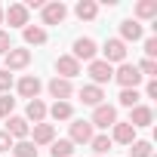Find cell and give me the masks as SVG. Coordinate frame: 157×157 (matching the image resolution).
Masks as SVG:
<instances>
[{
  "instance_id": "1",
  "label": "cell",
  "mask_w": 157,
  "mask_h": 157,
  "mask_svg": "<svg viewBox=\"0 0 157 157\" xmlns=\"http://www.w3.org/2000/svg\"><path fill=\"white\" fill-rule=\"evenodd\" d=\"M102 62H108L111 68L114 65H123L126 62V43L120 37H108L105 46H102Z\"/></svg>"
},
{
  "instance_id": "2",
  "label": "cell",
  "mask_w": 157,
  "mask_h": 157,
  "mask_svg": "<svg viewBox=\"0 0 157 157\" xmlns=\"http://www.w3.org/2000/svg\"><path fill=\"white\" fill-rule=\"evenodd\" d=\"M114 80L120 83V90H139L142 74H139V68H136V65L123 62V65H117V71H114Z\"/></svg>"
},
{
  "instance_id": "29",
  "label": "cell",
  "mask_w": 157,
  "mask_h": 157,
  "mask_svg": "<svg viewBox=\"0 0 157 157\" xmlns=\"http://www.w3.org/2000/svg\"><path fill=\"white\" fill-rule=\"evenodd\" d=\"M117 99H120V105H123V108H136L142 96H139V90H120V96H117Z\"/></svg>"
},
{
  "instance_id": "35",
  "label": "cell",
  "mask_w": 157,
  "mask_h": 157,
  "mask_svg": "<svg viewBox=\"0 0 157 157\" xmlns=\"http://www.w3.org/2000/svg\"><path fill=\"white\" fill-rule=\"evenodd\" d=\"M145 96H148V99H157V80H148V86H145Z\"/></svg>"
},
{
  "instance_id": "34",
  "label": "cell",
  "mask_w": 157,
  "mask_h": 157,
  "mask_svg": "<svg viewBox=\"0 0 157 157\" xmlns=\"http://www.w3.org/2000/svg\"><path fill=\"white\" fill-rule=\"evenodd\" d=\"M0 151H13V139H10L3 129H0Z\"/></svg>"
},
{
  "instance_id": "11",
  "label": "cell",
  "mask_w": 157,
  "mask_h": 157,
  "mask_svg": "<svg viewBox=\"0 0 157 157\" xmlns=\"http://www.w3.org/2000/svg\"><path fill=\"white\" fill-rule=\"evenodd\" d=\"M80 74V62L74 56H59L56 59V77H65V80H74Z\"/></svg>"
},
{
  "instance_id": "12",
  "label": "cell",
  "mask_w": 157,
  "mask_h": 157,
  "mask_svg": "<svg viewBox=\"0 0 157 157\" xmlns=\"http://www.w3.org/2000/svg\"><path fill=\"white\" fill-rule=\"evenodd\" d=\"M3 22H10V28H25L28 25V10L25 3H10L3 10Z\"/></svg>"
},
{
  "instance_id": "22",
  "label": "cell",
  "mask_w": 157,
  "mask_h": 157,
  "mask_svg": "<svg viewBox=\"0 0 157 157\" xmlns=\"http://www.w3.org/2000/svg\"><path fill=\"white\" fill-rule=\"evenodd\" d=\"M46 117H52V120H71L74 117V105L71 102H52V108H46Z\"/></svg>"
},
{
  "instance_id": "20",
  "label": "cell",
  "mask_w": 157,
  "mask_h": 157,
  "mask_svg": "<svg viewBox=\"0 0 157 157\" xmlns=\"http://www.w3.org/2000/svg\"><path fill=\"white\" fill-rule=\"evenodd\" d=\"M25 120H28V123H31V120H34V123H43V120H46V102H43V99H31L28 108H25Z\"/></svg>"
},
{
  "instance_id": "30",
  "label": "cell",
  "mask_w": 157,
  "mask_h": 157,
  "mask_svg": "<svg viewBox=\"0 0 157 157\" xmlns=\"http://www.w3.org/2000/svg\"><path fill=\"white\" fill-rule=\"evenodd\" d=\"M13 111H16V99H10V96H0V117H13Z\"/></svg>"
},
{
  "instance_id": "36",
  "label": "cell",
  "mask_w": 157,
  "mask_h": 157,
  "mask_svg": "<svg viewBox=\"0 0 157 157\" xmlns=\"http://www.w3.org/2000/svg\"><path fill=\"white\" fill-rule=\"evenodd\" d=\"M0 25H3V6H0Z\"/></svg>"
},
{
  "instance_id": "19",
  "label": "cell",
  "mask_w": 157,
  "mask_h": 157,
  "mask_svg": "<svg viewBox=\"0 0 157 157\" xmlns=\"http://www.w3.org/2000/svg\"><path fill=\"white\" fill-rule=\"evenodd\" d=\"M102 99H105L102 86H93V83L80 86V102H83V105H90V108H99V105H102Z\"/></svg>"
},
{
  "instance_id": "28",
  "label": "cell",
  "mask_w": 157,
  "mask_h": 157,
  "mask_svg": "<svg viewBox=\"0 0 157 157\" xmlns=\"http://www.w3.org/2000/svg\"><path fill=\"white\" fill-rule=\"evenodd\" d=\"M136 68H139L142 77H151V80H157V62H154V59H142Z\"/></svg>"
},
{
  "instance_id": "4",
  "label": "cell",
  "mask_w": 157,
  "mask_h": 157,
  "mask_svg": "<svg viewBox=\"0 0 157 157\" xmlns=\"http://www.w3.org/2000/svg\"><path fill=\"white\" fill-rule=\"evenodd\" d=\"M90 77H93V86H105V83L114 80V68L102 59H93L90 62Z\"/></svg>"
},
{
  "instance_id": "13",
  "label": "cell",
  "mask_w": 157,
  "mask_h": 157,
  "mask_svg": "<svg viewBox=\"0 0 157 157\" xmlns=\"http://www.w3.org/2000/svg\"><path fill=\"white\" fill-rule=\"evenodd\" d=\"M132 129H139V126H151L154 123V111L148 108V105H136V108H129V120H126Z\"/></svg>"
},
{
  "instance_id": "9",
  "label": "cell",
  "mask_w": 157,
  "mask_h": 157,
  "mask_svg": "<svg viewBox=\"0 0 157 157\" xmlns=\"http://www.w3.org/2000/svg\"><path fill=\"white\" fill-rule=\"evenodd\" d=\"M16 90H19V96H22V99H28V102H31V99H37V96H40L43 83H40V77H37V74H25L22 80L16 83Z\"/></svg>"
},
{
  "instance_id": "17",
  "label": "cell",
  "mask_w": 157,
  "mask_h": 157,
  "mask_svg": "<svg viewBox=\"0 0 157 157\" xmlns=\"http://www.w3.org/2000/svg\"><path fill=\"white\" fill-rule=\"evenodd\" d=\"M22 37H25L28 46H43L46 43V28L43 25H25L22 28Z\"/></svg>"
},
{
  "instance_id": "21",
  "label": "cell",
  "mask_w": 157,
  "mask_h": 157,
  "mask_svg": "<svg viewBox=\"0 0 157 157\" xmlns=\"http://www.w3.org/2000/svg\"><path fill=\"white\" fill-rule=\"evenodd\" d=\"M74 16L80 22H93L99 16V3H96V0H80V3L74 6Z\"/></svg>"
},
{
  "instance_id": "26",
  "label": "cell",
  "mask_w": 157,
  "mask_h": 157,
  "mask_svg": "<svg viewBox=\"0 0 157 157\" xmlns=\"http://www.w3.org/2000/svg\"><path fill=\"white\" fill-rule=\"evenodd\" d=\"M49 154H52V157H71V154H74V145H71L68 139H56L52 148H49Z\"/></svg>"
},
{
  "instance_id": "7",
  "label": "cell",
  "mask_w": 157,
  "mask_h": 157,
  "mask_svg": "<svg viewBox=\"0 0 157 157\" xmlns=\"http://www.w3.org/2000/svg\"><path fill=\"white\" fill-rule=\"evenodd\" d=\"M31 65V49H25V46H13L10 52H6V71L13 74V71H22V68H28Z\"/></svg>"
},
{
  "instance_id": "14",
  "label": "cell",
  "mask_w": 157,
  "mask_h": 157,
  "mask_svg": "<svg viewBox=\"0 0 157 157\" xmlns=\"http://www.w3.org/2000/svg\"><path fill=\"white\" fill-rule=\"evenodd\" d=\"M3 132H6L10 139H19V142H22V139H28L31 123H28L25 117H16V114H13V117H6V129H3Z\"/></svg>"
},
{
  "instance_id": "27",
  "label": "cell",
  "mask_w": 157,
  "mask_h": 157,
  "mask_svg": "<svg viewBox=\"0 0 157 157\" xmlns=\"http://www.w3.org/2000/svg\"><path fill=\"white\" fill-rule=\"evenodd\" d=\"M129 157H151V142L136 139V142L129 145Z\"/></svg>"
},
{
  "instance_id": "25",
  "label": "cell",
  "mask_w": 157,
  "mask_h": 157,
  "mask_svg": "<svg viewBox=\"0 0 157 157\" xmlns=\"http://www.w3.org/2000/svg\"><path fill=\"white\" fill-rule=\"evenodd\" d=\"M13 154H16V157H37V145H34L31 139L13 142Z\"/></svg>"
},
{
  "instance_id": "24",
  "label": "cell",
  "mask_w": 157,
  "mask_h": 157,
  "mask_svg": "<svg viewBox=\"0 0 157 157\" xmlns=\"http://www.w3.org/2000/svg\"><path fill=\"white\" fill-rule=\"evenodd\" d=\"M90 145H93L96 157H102V154H108V151H111V145H114V142H111V136H108V132H99V136H93V142H90Z\"/></svg>"
},
{
  "instance_id": "23",
  "label": "cell",
  "mask_w": 157,
  "mask_h": 157,
  "mask_svg": "<svg viewBox=\"0 0 157 157\" xmlns=\"http://www.w3.org/2000/svg\"><path fill=\"white\" fill-rule=\"evenodd\" d=\"M142 19H157V0H139L136 3V22Z\"/></svg>"
},
{
  "instance_id": "10",
  "label": "cell",
  "mask_w": 157,
  "mask_h": 157,
  "mask_svg": "<svg viewBox=\"0 0 157 157\" xmlns=\"http://www.w3.org/2000/svg\"><path fill=\"white\" fill-rule=\"evenodd\" d=\"M46 90H49V96H52L56 102H68V99L74 96V83L65 80V77H52V80L46 83Z\"/></svg>"
},
{
  "instance_id": "5",
  "label": "cell",
  "mask_w": 157,
  "mask_h": 157,
  "mask_svg": "<svg viewBox=\"0 0 157 157\" xmlns=\"http://www.w3.org/2000/svg\"><path fill=\"white\" fill-rule=\"evenodd\" d=\"M65 16H68V6L62 3V0L43 3V10H40V19H43V25H62V22H65Z\"/></svg>"
},
{
  "instance_id": "15",
  "label": "cell",
  "mask_w": 157,
  "mask_h": 157,
  "mask_svg": "<svg viewBox=\"0 0 157 157\" xmlns=\"http://www.w3.org/2000/svg\"><path fill=\"white\" fill-rule=\"evenodd\" d=\"M145 37V31H142V22H136V19H123L120 22V40L123 43H136V40H142Z\"/></svg>"
},
{
  "instance_id": "18",
  "label": "cell",
  "mask_w": 157,
  "mask_h": 157,
  "mask_svg": "<svg viewBox=\"0 0 157 157\" xmlns=\"http://www.w3.org/2000/svg\"><path fill=\"white\" fill-rule=\"evenodd\" d=\"M37 148L40 145H52L56 142V126L52 123H34V139H31Z\"/></svg>"
},
{
  "instance_id": "16",
  "label": "cell",
  "mask_w": 157,
  "mask_h": 157,
  "mask_svg": "<svg viewBox=\"0 0 157 157\" xmlns=\"http://www.w3.org/2000/svg\"><path fill=\"white\" fill-rule=\"evenodd\" d=\"M111 142H117V145H126V148H129V145L136 142V129H132L129 123H120V120H117V123L111 126Z\"/></svg>"
},
{
  "instance_id": "3",
  "label": "cell",
  "mask_w": 157,
  "mask_h": 157,
  "mask_svg": "<svg viewBox=\"0 0 157 157\" xmlns=\"http://www.w3.org/2000/svg\"><path fill=\"white\" fill-rule=\"evenodd\" d=\"M90 123H93V129H96V126H99V129H111V126L117 123V108L102 102L99 108H93V120H90Z\"/></svg>"
},
{
  "instance_id": "32",
  "label": "cell",
  "mask_w": 157,
  "mask_h": 157,
  "mask_svg": "<svg viewBox=\"0 0 157 157\" xmlns=\"http://www.w3.org/2000/svg\"><path fill=\"white\" fill-rule=\"evenodd\" d=\"M157 56V37H145V59Z\"/></svg>"
},
{
  "instance_id": "33",
  "label": "cell",
  "mask_w": 157,
  "mask_h": 157,
  "mask_svg": "<svg viewBox=\"0 0 157 157\" xmlns=\"http://www.w3.org/2000/svg\"><path fill=\"white\" fill-rule=\"evenodd\" d=\"M13 49V40H10V34L6 31H0V56H6Z\"/></svg>"
},
{
  "instance_id": "31",
  "label": "cell",
  "mask_w": 157,
  "mask_h": 157,
  "mask_svg": "<svg viewBox=\"0 0 157 157\" xmlns=\"http://www.w3.org/2000/svg\"><path fill=\"white\" fill-rule=\"evenodd\" d=\"M10 90H13V74L3 68V71H0V93H3V96H10Z\"/></svg>"
},
{
  "instance_id": "8",
  "label": "cell",
  "mask_w": 157,
  "mask_h": 157,
  "mask_svg": "<svg viewBox=\"0 0 157 157\" xmlns=\"http://www.w3.org/2000/svg\"><path fill=\"white\" fill-rule=\"evenodd\" d=\"M96 52H99V46H96V40H93V37H77V40H74V52H71V56H74L77 62H93V59H96Z\"/></svg>"
},
{
  "instance_id": "6",
  "label": "cell",
  "mask_w": 157,
  "mask_h": 157,
  "mask_svg": "<svg viewBox=\"0 0 157 157\" xmlns=\"http://www.w3.org/2000/svg\"><path fill=\"white\" fill-rule=\"evenodd\" d=\"M93 136H96V129H93V123L90 120H74L71 123V145H90L93 142Z\"/></svg>"
}]
</instances>
